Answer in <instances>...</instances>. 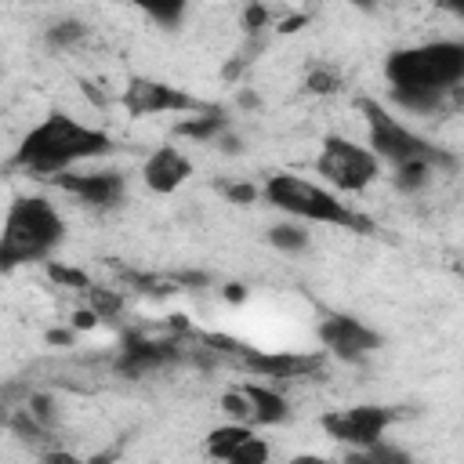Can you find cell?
Wrapping results in <instances>:
<instances>
[{
    "label": "cell",
    "instance_id": "8fae6325",
    "mask_svg": "<svg viewBox=\"0 0 464 464\" xmlns=\"http://www.w3.org/2000/svg\"><path fill=\"white\" fill-rule=\"evenodd\" d=\"M207 453L218 460H232V464H265L268 442L261 435H254V428L246 420H232L207 435Z\"/></svg>",
    "mask_w": 464,
    "mask_h": 464
},
{
    "label": "cell",
    "instance_id": "9c48e42d",
    "mask_svg": "<svg viewBox=\"0 0 464 464\" xmlns=\"http://www.w3.org/2000/svg\"><path fill=\"white\" fill-rule=\"evenodd\" d=\"M54 178V185L62 188V192H69V196H76L80 203H87V207H98V210H112V207H120L123 203V196H127V181H123V174L120 170H91V174H80V170H58V174H51Z\"/></svg>",
    "mask_w": 464,
    "mask_h": 464
},
{
    "label": "cell",
    "instance_id": "d6986e66",
    "mask_svg": "<svg viewBox=\"0 0 464 464\" xmlns=\"http://www.w3.org/2000/svg\"><path fill=\"white\" fill-rule=\"evenodd\" d=\"M431 174H435V163H428V160L399 163L395 167V188L399 192H417V188H424L431 181Z\"/></svg>",
    "mask_w": 464,
    "mask_h": 464
},
{
    "label": "cell",
    "instance_id": "f1b7e54d",
    "mask_svg": "<svg viewBox=\"0 0 464 464\" xmlns=\"http://www.w3.org/2000/svg\"><path fill=\"white\" fill-rule=\"evenodd\" d=\"M94 323H98V312H94V308H87V312L80 308V312L72 315V330H91Z\"/></svg>",
    "mask_w": 464,
    "mask_h": 464
},
{
    "label": "cell",
    "instance_id": "e0dca14e",
    "mask_svg": "<svg viewBox=\"0 0 464 464\" xmlns=\"http://www.w3.org/2000/svg\"><path fill=\"white\" fill-rule=\"evenodd\" d=\"M120 4H130V7L145 11L163 29H178L181 18H185V7H188V0H120Z\"/></svg>",
    "mask_w": 464,
    "mask_h": 464
},
{
    "label": "cell",
    "instance_id": "6da1fadb",
    "mask_svg": "<svg viewBox=\"0 0 464 464\" xmlns=\"http://www.w3.org/2000/svg\"><path fill=\"white\" fill-rule=\"evenodd\" d=\"M112 149V134L91 123L72 120L69 112H47L14 149L11 167L51 178L58 170L76 167L80 160H94L105 156Z\"/></svg>",
    "mask_w": 464,
    "mask_h": 464
},
{
    "label": "cell",
    "instance_id": "52a82bcc",
    "mask_svg": "<svg viewBox=\"0 0 464 464\" xmlns=\"http://www.w3.org/2000/svg\"><path fill=\"white\" fill-rule=\"evenodd\" d=\"M395 410L392 406H377V402H362V406H344V410H330L319 417L323 431L337 442H348V446H373L381 442V435L395 424Z\"/></svg>",
    "mask_w": 464,
    "mask_h": 464
},
{
    "label": "cell",
    "instance_id": "30bf717a",
    "mask_svg": "<svg viewBox=\"0 0 464 464\" xmlns=\"http://www.w3.org/2000/svg\"><path fill=\"white\" fill-rule=\"evenodd\" d=\"M319 341H323L334 355H341V359H348V362L366 359L370 352L381 348V334L370 330L362 319H352V315H330V319H323V323H319Z\"/></svg>",
    "mask_w": 464,
    "mask_h": 464
},
{
    "label": "cell",
    "instance_id": "484cf974",
    "mask_svg": "<svg viewBox=\"0 0 464 464\" xmlns=\"http://www.w3.org/2000/svg\"><path fill=\"white\" fill-rule=\"evenodd\" d=\"M218 188H221L232 203H243V207H246V203H254V199H257V192H261L257 185H246V181H218Z\"/></svg>",
    "mask_w": 464,
    "mask_h": 464
},
{
    "label": "cell",
    "instance_id": "7402d4cb",
    "mask_svg": "<svg viewBox=\"0 0 464 464\" xmlns=\"http://www.w3.org/2000/svg\"><path fill=\"white\" fill-rule=\"evenodd\" d=\"M47 276H51L54 283H62V286H72V290H87V286H91L87 272L69 268V265H58V261H47Z\"/></svg>",
    "mask_w": 464,
    "mask_h": 464
},
{
    "label": "cell",
    "instance_id": "277c9868",
    "mask_svg": "<svg viewBox=\"0 0 464 464\" xmlns=\"http://www.w3.org/2000/svg\"><path fill=\"white\" fill-rule=\"evenodd\" d=\"M384 76L392 87H428L446 94L464 80V44L431 40L417 47H399L388 54Z\"/></svg>",
    "mask_w": 464,
    "mask_h": 464
},
{
    "label": "cell",
    "instance_id": "4316f807",
    "mask_svg": "<svg viewBox=\"0 0 464 464\" xmlns=\"http://www.w3.org/2000/svg\"><path fill=\"white\" fill-rule=\"evenodd\" d=\"M265 25H268V7H265L261 0L246 4V11H243V29H246V33H261Z\"/></svg>",
    "mask_w": 464,
    "mask_h": 464
},
{
    "label": "cell",
    "instance_id": "7a4b0ae2",
    "mask_svg": "<svg viewBox=\"0 0 464 464\" xmlns=\"http://www.w3.org/2000/svg\"><path fill=\"white\" fill-rule=\"evenodd\" d=\"M65 239V218L47 196H14L0 225V272L47 261Z\"/></svg>",
    "mask_w": 464,
    "mask_h": 464
},
{
    "label": "cell",
    "instance_id": "2e32d148",
    "mask_svg": "<svg viewBox=\"0 0 464 464\" xmlns=\"http://www.w3.org/2000/svg\"><path fill=\"white\" fill-rule=\"evenodd\" d=\"M225 130H228V116H225V109H214V105L174 127L178 138H192V141H214V138L225 134Z\"/></svg>",
    "mask_w": 464,
    "mask_h": 464
},
{
    "label": "cell",
    "instance_id": "7c38bea8",
    "mask_svg": "<svg viewBox=\"0 0 464 464\" xmlns=\"http://www.w3.org/2000/svg\"><path fill=\"white\" fill-rule=\"evenodd\" d=\"M239 362L243 370L257 373V377H276V381H290V377H312L323 370L319 355H301V352H257L239 344Z\"/></svg>",
    "mask_w": 464,
    "mask_h": 464
},
{
    "label": "cell",
    "instance_id": "8992f818",
    "mask_svg": "<svg viewBox=\"0 0 464 464\" xmlns=\"http://www.w3.org/2000/svg\"><path fill=\"white\" fill-rule=\"evenodd\" d=\"M315 170L341 192H362L377 170H381V160L366 149V145H355L341 134H326L323 138V149L315 156Z\"/></svg>",
    "mask_w": 464,
    "mask_h": 464
},
{
    "label": "cell",
    "instance_id": "4dcf8cb0",
    "mask_svg": "<svg viewBox=\"0 0 464 464\" xmlns=\"http://www.w3.org/2000/svg\"><path fill=\"white\" fill-rule=\"evenodd\" d=\"M69 337H72L69 330H51V334H47V341H51V344H65Z\"/></svg>",
    "mask_w": 464,
    "mask_h": 464
},
{
    "label": "cell",
    "instance_id": "1f68e13d",
    "mask_svg": "<svg viewBox=\"0 0 464 464\" xmlns=\"http://www.w3.org/2000/svg\"><path fill=\"white\" fill-rule=\"evenodd\" d=\"M348 4H355V7H362V11H370V7H377V0H348Z\"/></svg>",
    "mask_w": 464,
    "mask_h": 464
},
{
    "label": "cell",
    "instance_id": "f546056e",
    "mask_svg": "<svg viewBox=\"0 0 464 464\" xmlns=\"http://www.w3.org/2000/svg\"><path fill=\"white\" fill-rule=\"evenodd\" d=\"M304 22H308V14H294V18H283V22H279V33H297Z\"/></svg>",
    "mask_w": 464,
    "mask_h": 464
},
{
    "label": "cell",
    "instance_id": "44dd1931",
    "mask_svg": "<svg viewBox=\"0 0 464 464\" xmlns=\"http://www.w3.org/2000/svg\"><path fill=\"white\" fill-rule=\"evenodd\" d=\"M83 36H87V25L76 22V18H62V22H54V25L47 29V44H51V47H72V44H80Z\"/></svg>",
    "mask_w": 464,
    "mask_h": 464
},
{
    "label": "cell",
    "instance_id": "ffe728a7",
    "mask_svg": "<svg viewBox=\"0 0 464 464\" xmlns=\"http://www.w3.org/2000/svg\"><path fill=\"white\" fill-rule=\"evenodd\" d=\"M268 243H272L276 250H283V254H297V250L308 246V232H304L301 225L283 221V225H272V228H268Z\"/></svg>",
    "mask_w": 464,
    "mask_h": 464
},
{
    "label": "cell",
    "instance_id": "ac0fdd59",
    "mask_svg": "<svg viewBox=\"0 0 464 464\" xmlns=\"http://www.w3.org/2000/svg\"><path fill=\"white\" fill-rule=\"evenodd\" d=\"M392 102L410 109V112H435L442 105V91L428 87H392Z\"/></svg>",
    "mask_w": 464,
    "mask_h": 464
},
{
    "label": "cell",
    "instance_id": "603a6c76",
    "mask_svg": "<svg viewBox=\"0 0 464 464\" xmlns=\"http://www.w3.org/2000/svg\"><path fill=\"white\" fill-rule=\"evenodd\" d=\"M304 91L308 94H334V91H341V76L334 69H312L304 80Z\"/></svg>",
    "mask_w": 464,
    "mask_h": 464
},
{
    "label": "cell",
    "instance_id": "ba28073f",
    "mask_svg": "<svg viewBox=\"0 0 464 464\" xmlns=\"http://www.w3.org/2000/svg\"><path fill=\"white\" fill-rule=\"evenodd\" d=\"M120 105L134 120L160 116V112H203V109H210L207 102H196L181 87H170V83L149 80V76H130L127 87H123V94H120Z\"/></svg>",
    "mask_w": 464,
    "mask_h": 464
},
{
    "label": "cell",
    "instance_id": "3957f363",
    "mask_svg": "<svg viewBox=\"0 0 464 464\" xmlns=\"http://www.w3.org/2000/svg\"><path fill=\"white\" fill-rule=\"evenodd\" d=\"M261 196L290 214V218H301V221H319V225H337V228H348V232H373L370 218L355 214L348 203H341L330 188L323 185H312L297 174H272L265 185H261Z\"/></svg>",
    "mask_w": 464,
    "mask_h": 464
},
{
    "label": "cell",
    "instance_id": "4fadbf2b",
    "mask_svg": "<svg viewBox=\"0 0 464 464\" xmlns=\"http://www.w3.org/2000/svg\"><path fill=\"white\" fill-rule=\"evenodd\" d=\"M188 174H192V163H188V156H185L181 149H174V145L152 149L149 160H145V167H141L145 185H149L152 192H160V196H170L174 188H181V185L188 181Z\"/></svg>",
    "mask_w": 464,
    "mask_h": 464
},
{
    "label": "cell",
    "instance_id": "83f0119b",
    "mask_svg": "<svg viewBox=\"0 0 464 464\" xmlns=\"http://www.w3.org/2000/svg\"><path fill=\"white\" fill-rule=\"evenodd\" d=\"M25 410L40 420V424H54V402H51V395H29V402H25Z\"/></svg>",
    "mask_w": 464,
    "mask_h": 464
},
{
    "label": "cell",
    "instance_id": "cb8c5ba5",
    "mask_svg": "<svg viewBox=\"0 0 464 464\" xmlns=\"http://www.w3.org/2000/svg\"><path fill=\"white\" fill-rule=\"evenodd\" d=\"M83 294L91 297V308L98 312V319H102V315H116V312L123 308V301H120V294H109V290H98V286H87Z\"/></svg>",
    "mask_w": 464,
    "mask_h": 464
},
{
    "label": "cell",
    "instance_id": "5b68a950",
    "mask_svg": "<svg viewBox=\"0 0 464 464\" xmlns=\"http://www.w3.org/2000/svg\"><path fill=\"white\" fill-rule=\"evenodd\" d=\"M362 120H366V130H370V152L377 160H388V163H410V160H428L435 167H453L457 160L450 152H442L439 145H431L428 138H420L417 130H410L406 123H399L384 105H377L373 98H359L355 102Z\"/></svg>",
    "mask_w": 464,
    "mask_h": 464
},
{
    "label": "cell",
    "instance_id": "9a60e30c",
    "mask_svg": "<svg viewBox=\"0 0 464 464\" xmlns=\"http://www.w3.org/2000/svg\"><path fill=\"white\" fill-rule=\"evenodd\" d=\"M243 395H246V402H250V420L261 424V428L283 424V420L290 417L286 399H283L276 388H268V384H243Z\"/></svg>",
    "mask_w": 464,
    "mask_h": 464
},
{
    "label": "cell",
    "instance_id": "836d02e7",
    "mask_svg": "<svg viewBox=\"0 0 464 464\" xmlns=\"http://www.w3.org/2000/svg\"><path fill=\"white\" fill-rule=\"evenodd\" d=\"M442 4H446L450 11H460V0H442Z\"/></svg>",
    "mask_w": 464,
    "mask_h": 464
},
{
    "label": "cell",
    "instance_id": "d6a6232c",
    "mask_svg": "<svg viewBox=\"0 0 464 464\" xmlns=\"http://www.w3.org/2000/svg\"><path fill=\"white\" fill-rule=\"evenodd\" d=\"M243 297V286H228V301H239Z\"/></svg>",
    "mask_w": 464,
    "mask_h": 464
},
{
    "label": "cell",
    "instance_id": "5bb4252c",
    "mask_svg": "<svg viewBox=\"0 0 464 464\" xmlns=\"http://www.w3.org/2000/svg\"><path fill=\"white\" fill-rule=\"evenodd\" d=\"M174 355H178V344L130 337L127 348H123V355H120V370H127V373H145V370H152V366H163V362L174 359Z\"/></svg>",
    "mask_w": 464,
    "mask_h": 464
},
{
    "label": "cell",
    "instance_id": "d4e9b609",
    "mask_svg": "<svg viewBox=\"0 0 464 464\" xmlns=\"http://www.w3.org/2000/svg\"><path fill=\"white\" fill-rule=\"evenodd\" d=\"M221 410L232 417V420H250V402L243 395V388H232L221 395Z\"/></svg>",
    "mask_w": 464,
    "mask_h": 464
}]
</instances>
